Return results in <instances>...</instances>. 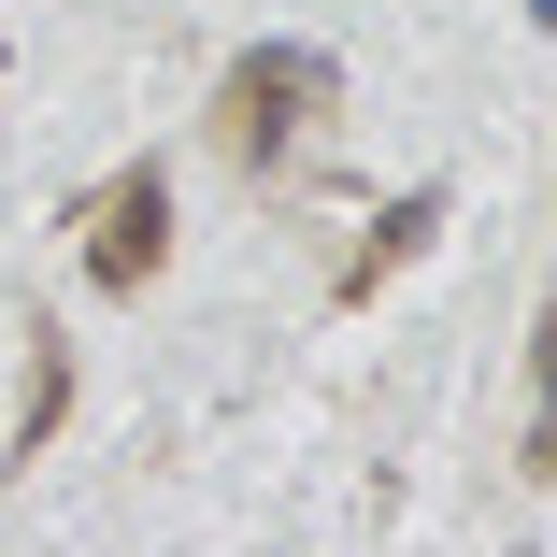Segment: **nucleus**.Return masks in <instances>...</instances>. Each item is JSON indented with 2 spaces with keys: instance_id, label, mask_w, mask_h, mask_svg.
<instances>
[{
  "instance_id": "1",
  "label": "nucleus",
  "mask_w": 557,
  "mask_h": 557,
  "mask_svg": "<svg viewBox=\"0 0 557 557\" xmlns=\"http://www.w3.org/2000/svg\"><path fill=\"white\" fill-rule=\"evenodd\" d=\"M543 414H557V329H543Z\"/></svg>"
}]
</instances>
